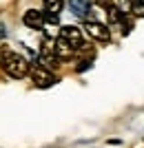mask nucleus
<instances>
[{
	"label": "nucleus",
	"instance_id": "1",
	"mask_svg": "<svg viewBox=\"0 0 144 148\" xmlns=\"http://www.w3.org/2000/svg\"><path fill=\"white\" fill-rule=\"evenodd\" d=\"M0 64H2V71H5L9 77H16V80H22V77L29 73V69H31V64L27 62V58H22L20 53H16V51H2Z\"/></svg>",
	"mask_w": 144,
	"mask_h": 148
},
{
	"label": "nucleus",
	"instance_id": "2",
	"mask_svg": "<svg viewBox=\"0 0 144 148\" xmlns=\"http://www.w3.org/2000/svg\"><path fill=\"white\" fill-rule=\"evenodd\" d=\"M29 73H31V80L36 82V86H40V88H49L58 82V77L47 66H42V64H33L29 69Z\"/></svg>",
	"mask_w": 144,
	"mask_h": 148
},
{
	"label": "nucleus",
	"instance_id": "3",
	"mask_svg": "<svg viewBox=\"0 0 144 148\" xmlns=\"http://www.w3.org/2000/svg\"><path fill=\"white\" fill-rule=\"evenodd\" d=\"M60 38H64L67 42L73 47V49H84V40H82V31L78 27H71V25H64L60 29Z\"/></svg>",
	"mask_w": 144,
	"mask_h": 148
},
{
	"label": "nucleus",
	"instance_id": "4",
	"mask_svg": "<svg viewBox=\"0 0 144 148\" xmlns=\"http://www.w3.org/2000/svg\"><path fill=\"white\" fill-rule=\"evenodd\" d=\"M87 33L93 40H100V42H107L109 38H111V31L107 29V25H102V22H95V20H89L87 25H84Z\"/></svg>",
	"mask_w": 144,
	"mask_h": 148
},
{
	"label": "nucleus",
	"instance_id": "5",
	"mask_svg": "<svg viewBox=\"0 0 144 148\" xmlns=\"http://www.w3.org/2000/svg\"><path fill=\"white\" fill-rule=\"evenodd\" d=\"M22 22H25L29 29H42L44 13L38 11V9H29V11H25V16H22Z\"/></svg>",
	"mask_w": 144,
	"mask_h": 148
},
{
	"label": "nucleus",
	"instance_id": "6",
	"mask_svg": "<svg viewBox=\"0 0 144 148\" xmlns=\"http://www.w3.org/2000/svg\"><path fill=\"white\" fill-rule=\"evenodd\" d=\"M53 53H56V56L60 58V60H62V58L67 60V58H71V56L75 53V49L71 47L69 42H67V40H64V38H58V40H56V44H53Z\"/></svg>",
	"mask_w": 144,
	"mask_h": 148
},
{
	"label": "nucleus",
	"instance_id": "7",
	"mask_svg": "<svg viewBox=\"0 0 144 148\" xmlns=\"http://www.w3.org/2000/svg\"><path fill=\"white\" fill-rule=\"evenodd\" d=\"M71 11L80 18H87V13L91 11V0H69Z\"/></svg>",
	"mask_w": 144,
	"mask_h": 148
},
{
	"label": "nucleus",
	"instance_id": "8",
	"mask_svg": "<svg viewBox=\"0 0 144 148\" xmlns=\"http://www.w3.org/2000/svg\"><path fill=\"white\" fill-rule=\"evenodd\" d=\"M44 2V11H47V16H58V13L62 11L64 2L62 0H42Z\"/></svg>",
	"mask_w": 144,
	"mask_h": 148
},
{
	"label": "nucleus",
	"instance_id": "9",
	"mask_svg": "<svg viewBox=\"0 0 144 148\" xmlns=\"http://www.w3.org/2000/svg\"><path fill=\"white\" fill-rule=\"evenodd\" d=\"M107 13H109V22H111V25H120L122 18H124V11H122L120 7H115V5H113L111 9H107Z\"/></svg>",
	"mask_w": 144,
	"mask_h": 148
},
{
	"label": "nucleus",
	"instance_id": "10",
	"mask_svg": "<svg viewBox=\"0 0 144 148\" xmlns=\"http://www.w3.org/2000/svg\"><path fill=\"white\" fill-rule=\"evenodd\" d=\"M131 11H133V16L144 18V0H133L131 2Z\"/></svg>",
	"mask_w": 144,
	"mask_h": 148
},
{
	"label": "nucleus",
	"instance_id": "11",
	"mask_svg": "<svg viewBox=\"0 0 144 148\" xmlns=\"http://www.w3.org/2000/svg\"><path fill=\"white\" fill-rule=\"evenodd\" d=\"M98 5H100V7H104V9H111V7H113V2H111V0H98Z\"/></svg>",
	"mask_w": 144,
	"mask_h": 148
}]
</instances>
